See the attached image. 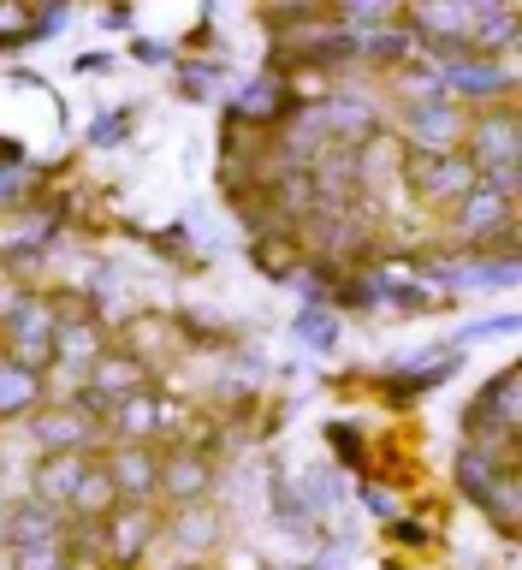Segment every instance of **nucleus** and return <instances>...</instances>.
I'll use <instances>...</instances> for the list:
<instances>
[{
    "mask_svg": "<svg viewBox=\"0 0 522 570\" xmlns=\"http://www.w3.org/2000/svg\"><path fill=\"white\" fill-rule=\"evenodd\" d=\"M142 541H149V517L125 511L119 523H114V559H125V564H131L137 552H142Z\"/></svg>",
    "mask_w": 522,
    "mask_h": 570,
    "instance_id": "2eb2a0df",
    "label": "nucleus"
},
{
    "mask_svg": "<svg viewBox=\"0 0 522 570\" xmlns=\"http://www.w3.org/2000/svg\"><path fill=\"white\" fill-rule=\"evenodd\" d=\"M0 523H7V511H0ZM0 547H7V541H0Z\"/></svg>",
    "mask_w": 522,
    "mask_h": 570,
    "instance_id": "f3484780",
    "label": "nucleus"
},
{
    "mask_svg": "<svg viewBox=\"0 0 522 570\" xmlns=\"http://www.w3.org/2000/svg\"><path fill=\"white\" fill-rule=\"evenodd\" d=\"M410 178H416V190L427 196H470L475 190V167H470V155H416L410 160Z\"/></svg>",
    "mask_w": 522,
    "mask_h": 570,
    "instance_id": "20e7f679",
    "label": "nucleus"
},
{
    "mask_svg": "<svg viewBox=\"0 0 522 570\" xmlns=\"http://www.w3.org/2000/svg\"><path fill=\"white\" fill-rule=\"evenodd\" d=\"M410 131H416L422 155H445L452 149V137L463 131V114L452 101H416V114H410Z\"/></svg>",
    "mask_w": 522,
    "mask_h": 570,
    "instance_id": "0eeeda50",
    "label": "nucleus"
},
{
    "mask_svg": "<svg viewBox=\"0 0 522 570\" xmlns=\"http://www.w3.org/2000/svg\"><path fill=\"white\" fill-rule=\"evenodd\" d=\"M0 541H7L12 552L53 547V541H60V511L42 505V499H18V505L7 511V523H0Z\"/></svg>",
    "mask_w": 522,
    "mask_h": 570,
    "instance_id": "7ed1b4c3",
    "label": "nucleus"
},
{
    "mask_svg": "<svg viewBox=\"0 0 522 570\" xmlns=\"http://www.w3.org/2000/svg\"><path fill=\"white\" fill-rule=\"evenodd\" d=\"M155 422H160V404L149 399V392H137V399L114 404V434H119L125 445H142V440L155 434Z\"/></svg>",
    "mask_w": 522,
    "mask_h": 570,
    "instance_id": "f8f14e48",
    "label": "nucleus"
},
{
    "mask_svg": "<svg viewBox=\"0 0 522 570\" xmlns=\"http://www.w3.org/2000/svg\"><path fill=\"white\" fill-rule=\"evenodd\" d=\"M66 505L78 511L83 523H96V517H107V511L119 505V493H114V481H107V470H96V463H89V470H83V481L71 488V499H66Z\"/></svg>",
    "mask_w": 522,
    "mask_h": 570,
    "instance_id": "9b49d317",
    "label": "nucleus"
},
{
    "mask_svg": "<svg viewBox=\"0 0 522 570\" xmlns=\"http://www.w3.org/2000/svg\"><path fill=\"white\" fill-rule=\"evenodd\" d=\"M142 381H149V368L137 363L131 351H101L96 356V368H89V404H125V399H137Z\"/></svg>",
    "mask_w": 522,
    "mask_h": 570,
    "instance_id": "f03ea898",
    "label": "nucleus"
},
{
    "mask_svg": "<svg viewBox=\"0 0 522 570\" xmlns=\"http://www.w3.org/2000/svg\"><path fill=\"white\" fill-rule=\"evenodd\" d=\"M160 493H173V499H203L208 493V463L196 458V452H178L160 463Z\"/></svg>",
    "mask_w": 522,
    "mask_h": 570,
    "instance_id": "9d476101",
    "label": "nucleus"
},
{
    "mask_svg": "<svg viewBox=\"0 0 522 570\" xmlns=\"http://www.w3.org/2000/svg\"><path fill=\"white\" fill-rule=\"evenodd\" d=\"M53 356H60V363H78V368H96L101 333L89 327V321H78V327H53Z\"/></svg>",
    "mask_w": 522,
    "mask_h": 570,
    "instance_id": "4468645a",
    "label": "nucleus"
},
{
    "mask_svg": "<svg viewBox=\"0 0 522 570\" xmlns=\"http://www.w3.org/2000/svg\"><path fill=\"white\" fill-rule=\"evenodd\" d=\"M178 541H185V547H208V541H214V517H208V511L178 517Z\"/></svg>",
    "mask_w": 522,
    "mask_h": 570,
    "instance_id": "dca6fc26",
    "label": "nucleus"
},
{
    "mask_svg": "<svg viewBox=\"0 0 522 570\" xmlns=\"http://www.w3.org/2000/svg\"><path fill=\"white\" fill-rule=\"evenodd\" d=\"M89 434H96V428H89L83 410H48V416L36 422V440H42L48 452H83Z\"/></svg>",
    "mask_w": 522,
    "mask_h": 570,
    "instance_id": "1a4fd4ad",
    "label": "nucleus"
},
{
    "mask_svg": "<svg viewBox=\"0 0 522 570\" xmlns=\"http://www.w3.org/2000/svg\"><path fill=\"white\" fill-rule=\"evenodd\" d=\"M83 470H89L83 452H48V458H42V470H36V493H30V499H42V505L60 511L66 499H71V488L83 481Z\"/></svg>",
    "mask_w": 522,
    "mask_h": 570,
    "instance_id": "6e6552de",
    "label": "nucleus"
},
{
    "mask_svg": "<svg viewBox=\"0 0 522 570\" xmlns=\"http://www.w3.org/2000/svg\"><path fill=\"white\" fill-rule=\"evenodd\" d=\"M36 399H42V381L7 356V363H0V416H18V410H30Z\"/></svg>",
    "mask_w": 522,
    "mask_h": 570,
    "instance_id": "ddd939ff",
    "label": "nucleus"
},
{
    "mask_svg": "<svg viewBox=\"0 0 522 570\" xmlns=\"http://www.w3.org/2000/svg\"><path fill=\"white\" fill-rule=\"evenodd\" d=\"M457 226L470 238H493V232L511 226V196H499L493 185H475L470 196H457Z\"/></svg>",
    "mask_w": 522,
    "mask_h": 570,
    "instance_id": "423d86ee",
    "label": "nucleus"
},
{
    "mask_svg": "<svg viewBox=\"0 0 522 570\" xmlns=\"http://www.w3.org/2000/svg\"><path fill=\"white\" fill-rule=\"evenodd\" d=\"M101 470H107V481H114L119 499H149L160 488V463L142 452V445H119L114 463H101Z\"/></svg>",
    "mask_w": 522,
    "mask_h": 570,
    "instance_id": "39448f33",
    "label": "nucleus"
},
{
    "mask_svg": "<svg viewBox=\"0 0 522 570\" xmlns=\"http://www.w3.org/2000/svg\"><path fill=\"white\" fill-rule=\"evenodd\" d=\"M12 363L18 368H42V363H53V315L42 309V303H36V297H24V303H18V309H12Z\"/></svg>",
    "mask_w": 522,
    "mask_h": 570,
    "instance_id": "f257e3e1",
    "label": "nucleus"
}]
</instances>
